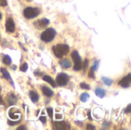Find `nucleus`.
<instances>
[{
  "instance_id": "nucleus-28",
  "label": "nucleus",
  "mask_w": 131,
  "mask_h": 130,
  "mask_svg": "<svg viewBox=\"0 0 131 130\" xmlns=\"http://www.w3.org/2000/svg\"><path fill=\"white\" fill-rule=\"evenodd\" d=\"M0 5L2 7H5L7 5V1L6 0H0Z\"/></svg>"
},
{
  "instance_id": "nucleus-33",
  "label": "nucleus",
  "mask_w": 131,
  "mask_h": 130,
  "mask_svg": "<svg viewBox=\"0 0 131 130\" xmlns=\"http://www.w3.org/2000/svg\"><path fill=\"white\" fill-rule=\"evenodd\" d=\"M18 130H20V129H26V127H25V126H20V127H18Z\"/></svg>"
},
{
  "instance_id": "nucleus-7",
  "label": "nucleus",
  "mask_w": 131,
  "mask_h": 130,
  "mask_svg": "<svg viewBox=\"0 0 131 130\" xmlns=\"http://www.w3.org/2000/svg\"><path fill=\"white\" fill-rule=\"evenodd\" d=\"M131 83V74H129L127 77H124L119 83L118 84L124 88H128L130 86Z\"/></svg>"
},
{
  "instance_id": "nucleus-8",
  "label": "nucleus",
  "mask_w": 131,
  "mask_h": 130,
  "mask_svg": "<svg viewBox=\"0 0 131 130\" xmlns=\"http://www.w3.org/2000/svg\"><path fill=\"white\" fill-rule=\"evenodd\" d=\"M19 114H20V111L17 109V108H11L10 110L8 111V116L9 117L13 120H16L19 119Z\"/></svg>"
},
{
  "instance_id": "nucleus-4",
  "label": "nucleus",
  "mask_w": 131,
  "mask_h": 130,
  "mask_svg": "<svg viewBox=\"0 0 131 130\" xmlns=\"http://www.w3.org/2000/svg\"><path fill=\"white\" fill-rule=\"evenodd\" d=\"M71 57H72V59L74 62V70L76 71L81 70L82 69V63H81V58L79 54L78 53V51H73Z\"/></svg>"
},
{
  "instance_id": "nucleus-1",
  "label": "nucleus",
  "mask_w": 131,
  "mask_h": 130,
  "mask_svg": "<svg viewBox=\"0 0 131 130\" xmlns=\"http://www.w3.org/2000/svg\"><path fill=\"white\" fill-rule=\"evenodd\" d=\"M54 55L58 58H62L64 55H67L69 52V47L67 44H58L52 48Z\"/></svg>"
},
{
  "instance_id": "nucleus-12",
  "label": "nucleus",
  "mask_w": 131,
  "mask_h": 130,
  "mask_svg": "<svg viewBox=\"0 0 131 130\" xmlns=\"http://www.w3.org/2000/svg\"><path fill=\"white\" fill-rule=\"evenodd\" d=\"M7 100H8V103L9 105H14L17 103L18 101V99L16 97V96L13 93H11L9 95H8L7 97Z\"/></svg>"
},
{
  "instance_id": "nucleus-34",
  "label": "nucleus",
  "mask_w": 131,
  "mask_h": 130,
  "mask_svg": "<svg viewBox=\"0 0 131 130\" xmlns=\"http://www.w3.org/2000/svg\"><path fill=\"white\" fill-rule=\"evenodd\" d=\"M0 105H4V102H3L2 98L1 96H0Z\"/></svg>"
},
{
  "instance_id": "nucleus-23",
  "label": "nucleus",
  "mask_w": 131,
  "mask_h": 130,
  "mask_svg": "<svg viewBox=\"0 0 131 130\" xmlns=\"http://www.w3.org/2000/svg\"><path fill=\"white\" fill-rule=\"evenodd\" d=\"M80 87L82 89H84V90H90V86L88 84H87L86 83H81Z\"/></svg>"
},
{
  "instance_id": "nucleus-11",
  "label": "nucleus",
  "mask_w": 131,
  "mask_h": 130,
  "mask_svg": "<svg viewBox=\"0 0 131 130\" xmlns=\"http://www.w3.org/2000/svg\"><path fill=\"white\" fill-rule=\"evenodd\" d=\"M42 93L47 97H51L54 96V92L49 87H45V86L42 87Z\"/></svg>"
},
{
  "instance_id": "nucleus-9",
  "label": "nucleus",
  "mask_w": 131,
  "mask_h": 130,
  "mask_svg": "<svg viewBox=\"0 0 131 130\" xmlns=\"http://www.w3.org/2000/svg\"><path fill=\"white\" fill-rule=\"evenodd\" d=\"M5 28H6V30L8 32H13L15 31V22H14V21H13V19L12 18H8L6 20Z\"/></svg>"
},
{
  "instance_id": "nucleus-6",
  "label": "nucleus",
  "mask_w": 131,
  "mask_h": 130,
  "mask_svg": "<svg viewBox=\"0 0 131 130\" xmlns=\"http://www.w3.org/2000/svg\"><path fill=\"white\" fill-rule=\"evenodd\" d=\"M49 20L47 19V18H41V19H38L37 21H35L33 24H34V26L37 28V29H43V28H45L48 25H49Z\"/></svg>"
},
{
  "instance_id": "nucleus-2",
  "label": "nucleus",
  "mask_w": 131,
  "mask_h": 130,
  "mask_svg": "<svg viewBox=\"0 0 131 130\" xmlns=\"http://www.w3.org/2000/svg\"><path fill=\"white\" fill-rule=\"evenodd\" d=\"M55 35H56L55 30L52 28H49L42 32V34L41 35V39L44 42L48 43V42H51L54 38Z\"/></svg>"
},
{
  "instance_id": "nucleus-21",
  "label": "nucleus",
  "mask_w": 131,
  "mask_h": 130,
  "mask_svg": "<svg viewBox=\"0 0 131 130\" xmlns=\"http://www.w3.org/2000/svg\"><path fill=\"white\" fill-rule=\"evenodd\" d=\"M28 70V64L27 63H24L22 65H21L20 67V70L22 72H25Z\"/></svg>"
},
{
  "instance_id": "nucleus-30",
  "label": "nucleus",
  "mask_w": 131,
  "mask_h": 130,
  "mask_svg": "<svg viewBox=\"0 0 131 130\" xmlns=\"http://www.w3.org/2000/svg\"><path fill=\"white\" fill-rule=\"evenodd\" d=\"M39 120H40L41 123H45L46 121H47L45 116H40V117H39Z\"/></svg>"
},
{
  "instance_id": "nucleus-31",
  "label": "nucleus",
  "mask_w": 131,
  "mask_h": 130,
  "mask_svg": "<svg viewBox=\"0 0 131 130\" xmlns=\"http://www.w3.org/2000/svg\"><path fill=\"white\" fill-rule=\"evenodd\" d=\"M87 129H96V127H95L94 126L91 125V124H88V126H87Z\"/></svg>"
},
{
  "instance_id": "nucleus-25",
  "label": "nucleus",
  "mask_w": 131,
  "mask_h": 130,
  "mask_svg": "<svg viewBox=\"0 0 131 130\" xmlns=\"http://www.w3.org/2000/svg\"><path fill=\"white\" fill-rule=\"evenodd\" d=\"M88 63H89L88 60V59H85V61H84V63L82 64V68L84 69V70H86V69L88 67Z\"/></svg>"
},
{
  "instance_id": "nucleus-13",
  "label": "nucleus",
  "mask_w": 131,
  "mask_h": 130,
  "mask_svg": "<svg viewBox=\"0 0 131 130\" xmlns=\"http://www.w3.org/2000/svg\"><path fill=\"white\" fill-rule=\"evenodd\" d=\"M0 71H1V73H2V77H3L5 80H7L8 81H9L12 84H13L12 80L11 77H10V74H8V72L7 71V70L5 69V68H1V69H0Z\"/></svg>"
},
{
  "instance_id": "nucleus-27",
  "label": "nucleus",
  "mask_w": 131,
  "mask_h": 130,
  "mask_svg": "<svg viewBox=\"0 0 131 130\" xmlns=\"http://www.w3.org/2000/svg\"><path fill=\"white\" fill-rule=\"evenodd\" d=\"M19 122H20V121H18V122H12V121L8 120V124L9 126H15V125L18 124V123H19Z\"/></svg>"
},
{
  "instance_id": "nucleus-35",
  "label": "nucleus",
  "mask_w": 131,
  "mask_h": 130,
  "mask_svg": "<svg viewBox=\"0 0 131 130\" xmlns=\"http://www.w3.org/2000/svg\"><path fill=\"white\" fill-rule=\"evenodd\" d=\"M88 117H89V119H90V120H91L92 119H91V112H90V111L88 112Z\"/></svg>"
},
{
  "instance_id": "nucleus-20",
  "label": "nucleus",
  "mask_w": 131,
  "mask_h": 130,
  "mask_svg": "<svg viewBox=\"0 0 131 130\" xmlns=\"http://www.w3.org/2000/svg\"><path fill=\"white\" fill-rule=\"evenodd\" d=\"M102 80H103V82L106 84V85H107V86H111V84H113V80H111V79H109V78H107V77H102Z\"/></svg>"
},
{
  "instance_id": "nucleus-10",
  "label": "nucleus",
  "mask_w": 131,
  "mask_h": 130,
  "mask_svg": "<svg viewBox=\"0 0 131 130\" xmlns=\"http://www.w3.org/2000/svg\"><path fill=\"white\" fill-rule=\"evenodd\" d=\"M54 126H55V129H69L70 126L64 122H56L54 123Z\"/></svg>"
},
{
  "instance_id": "nucleus-16",
  "label": "nucleus",
  "mask_w": 131,
  "mask_h": 130,
  "mask_svg": "<svg viewBox=\"0 0 131 130\" xmlns=\"http://www.w3.org/2000/svg\"><path fill=\"white\" fill-rule=\"evenodd\" d=\"M106 93H107L106 90L102 88H97L95 90V94L100 98H104L106 96Z\"/></svg>"
},
{
  "instance_id": "nucleus-17",
  "label": "nucleus",
  "mask_w": 131,
  "mask_h": 130,
  "mask_svg": "<svg viewBox=\"0 0 131 130\" xmlns=\"http://www.w3.org/2000/svg\"><path fill=\"white\" fill-rule=\"evenodd\" d=\"M43 80L48 82L50 85H51V87H56V84H55V82L54 81V80L50 77V76H48V75H45L42 77Z\"/></svg>"
},
{
  "instance_id": "nucleus-32",
  "label": "nucleus",
  "mask_w": 131,
  "mask_h": 130,
  "mask_svg": "<svg viewBox=\"0 0 131 130\" xmlns=\"http://www.w3.org/2000/svg\"><path fill=\"white\" fill-rule=\"evenodd\" d=\"M55 117H56L57 120H61L62 119V116L61 115H58V114H57Z\"/></svg>"
},
{
  "instance_id": "nucleus-5",
  "label": "nucleus",
  "mask_w": 131,
  "mask_h": 130,
  "mask_svg": "<svg viewBox=\"0 0 131 130\" xmlns=\"http://www.w3.org/2000/svg\"><path fill=\"white\" fill-rule=\"evenodd\" d=\"M68 80H69V77H68L66 74L61 73V74H59L57 75V77H56V83H57V84H58V86L63 87V86L67 85Z\"/></svg>"
},
{
  "instance_id": "nucleus-3",
  "label": "nucleus",
  "mask_w": 131,
  "mask_h": 130,
  "mask_svg": "<svg viewBox=\"0 0 131 130\" xmlns=\"http://www.w3.org/2000/svg\"><path fill=\"white\" fill-rule=\"evenodd\" d=\"M24 16L26 18L31 19L37 17L40 14V9L38 8H33V7H27L24 10Z\"/></svg>"
},
{
  "instance_id": "nucleus-15",
  "label": "nucleus",
  "mask_w": 131,
  "mask_h": 130,
  "mask_svg": "<svg viewBox=\"0 0 131 130\" xmlns=\"http://www.w3.org/2000/svg\"><path fill=\"white\" fill-rule=\"evenodd\" d=\"M59 64L64 68H70L71 67V62L69 59H63L60 61Z\"/></svg>"
},
{
  "instance_id": "nucleus-19",
  "label": "nucleus",
  "mask_w": 131,
  "mask_h": 130,
  "mask_svg": "<svg viewBox=\"0 0 131 130\" xmlns=\"http://www.w3.org/2000/svg\"><path fill=\"white\" fill-rule=\"evenodd\" d=\"M90 98V95L88 93H83L81 97H80V100L83 102V103H85L88 101V100Z\"/></svg>"
},
{
  "instance_id": "nucleus-26",
  "label": "nucleus",
  "mask_w": 131,
  "mask_h": 130,
  "mask_svg": "<svg viewBox=\"0 0 131 130\" xmlns=\"http://www.w3.org/2000/svg\"><path fill=\"white\" fill-rule=\"evenodd\" d=\"M47 112H48V114L49 117L50 118H52V116H53V109L51 108V107H49V108L47 109Z\"/></svg>"
},
{
  "instance_id": "nucleus-22",
  "label": "nucleus",
  "mask_w": 131,
  "mask_h": 130,
  "mask_svg": "<svg viewBox=\"0 0 131 130\" xmlns=\"http://www.w3.org/2000/svg\"><path fill=\"white\" fill-rule=\"evenodd\" d=\"M88 77L91 79H95V75H94V70L91 67L90 71L88 73Z\"/></svg>"
},
{
  "instance_id": "nucleus-36",
  "label": "nucleus",
  "mask_w": 131,
  "mask_h": 130,
  "mask_svg": "<svg viewBox=\"0 0 131 130\" xmlns=\"http://www.w3.org/2000/svg\"><path fill=\"white\" fill-rule=\"evenodd\" d=\"M2 14H1V12H0V20L2 19Z\"/></svg>"
},
{
  "instance_id": "nucleus-24",
  "label": "nucleus",
  "mask_w": 131,
  "mask_h": 130,
  "mask_svg": "<svg viewBox=\"0 0 131 130\" xmlns=\"http://www.w3.org/2000/svg\"><path fill=\"white\" fill-rule=\"evenodd\" d=\"M98 65H99V61H94V64H93V67H92L91 68L95 71V70H97V68H98Z\"/></svg>"
},
{
  "instance_id": "nucleus-14",
  "label": "nucleus",
  "mask_w": 131,
  "mask_h": 130,
  "mask_svg": "<svg viewBox=\"0 0 131 130\" xmlns=\"http://www.w3.org/2000/svg\"><path fill=\"white\" fill-rule=\"evenodd\" d=\"M29 97L33 103H37L38 101V99H39L38 94L35 91H33V90L29 92Z\"/></svg>"
},
{
  "instance_id": "nucleus-37",
  "label": "nucleus",
  "mask_w": 131,
  "mask_h": 130,
  "mask_svg": "<svg viewBox=\"0 0 131 130\" xmlns=\"http://www.w3.org/2000/svg\"><path fill=\"white\" fill-rule=\"evenodd\" d=\"M26 1H28V2H31L32 0H26Z\"/></svg>"
},
{
  "instance_id": "nucleus-18",
  "label": "nucleus",
  "mask_w": 131,
  "mask_h": 130,
  "mask_svg": "<svg viewBox=\"0 0 131 130\" xmlns=\"http://www.w3.org/2000/svg\"><path fill=\"white\" fill-rule=\"evenodd\" d=\"M2 61L6 65H10L12 64V59L8 55H5L2 58Z\"/></svg>"
},
{
  "instance_id": "nucleus-29",
  "label": "nucleus",
  "mask_w": 131,
  "mask_h": 130,
  "mask_svg": "<svg viewBox=\"0 0 131 130\" xmlns=\"http://www.w3.org/2000/svg\"><path fill=\"white\" fill-rule=\"evenodd\" d=\"M131 111V104H129L128 106H127V107L126 108V110H125V113H130Z\"/></svg>"
}]
</instances>
